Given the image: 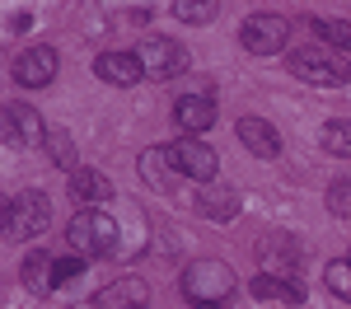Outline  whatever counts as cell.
I'll return each mask as SVG.
<instances>
[{
	"label": "cell",
	"instance_id": "6da1fadb",
	"mask_svg": "<svg viewBox=\"0 0 351 309\" xmlns=\"http://www.w3.org/2000/svg\"><path fill=\"white\" fill-rule=\"evenodd\" d=\"M66 249L75 258H112L117 253V221L108 211H75L66 225Z\"/></svg>",
	"mask_w": 351,
	"mask_h": 309
},
{
	"label": "cell",
	"instance_id": "7a4b0ae2",
	"mask_svg": "<svg viewBox=\"0 0 351 309\" xmlns=\"http://www.w3.org/2000/svg\"><path fill=\"white\" fill-rule=\"evenodd\" d=\"M230 291H234L230 262H220V258H197V262L183 267V295H188L197 309L202 305H225Z\"/></svg>",
	"mask_w": 351,
	"mask_h": 309
},
{
	"label": "cell",
	"instance_id": "3957f363",
	"mask_svg": "<svg viewBox=\"0 0 351 309\" xmlns=\"http://www.w3.org/2000/svg\"><path fill=\"white\" fill-rule=\"evenodd\" d=\"M47 225H52V201H47V193H38V188L19 193L5 206V234L10 239H38Z\"/></svg>",
	"mask_w": 351,
	"mask_h": 309
},
{
	"label": "cell",
	"instance_id": "277c9868",
	"mask_svg": "<svg viewBox=\"0 0 351 309\" xmlns=\"http://www.w3.org/2000/svg\"><path fill=\"white\" fill-rule=\"evenodd\" d=\"M239 42H243V52H253V56H276L291 42V19L286 14H271V10H258V14L243 19Z\"/></svg>",
	"mask_w": 351,
	"mask_h": 309
},
{
	"label": "cell",
	"instance_id": "5b68a950",
	"mask_svg": "<svg viewBox=\"0 0 351 309\" xmlns=\"http://www.w3.org/2000/svg\"><path fill=\"white\" fill-rule=\"evenodd\" d=\"M169 160H173V173H178V178H192V183H211L216 169H220V155L197 136L173 140V145H169Z\"/></svg>",
	"mask_w": 351,
	"mask_h": 309
},
{
	"label": "cell",
	"instance_id": "8992f818",
	"mask_svg": "<svg viewBox=\"0 0 351 309\" xmlns=\"http://www.w3.org/2000/svg\"><path fill=\"white\" fill-rule=\"evenodd\" d=\"M291 75H300L304 84H319V89H332L351 75V66H342L337 52H328V47H304L291 56Z\"/></svg>",
	"mask_w": 351,
	"mask_h": 309
},
{
	"label": "cell",
	"instance_id": "52a82bcc",
	"mask_svg": "<svg viewBox=\"0 0 351 309\" xmlns=\"http://www.w3.org/2000/svg\"><path fill=\"white\" fill-rule=\"evenodd\" d=\"M300 262H304V253H300L295 234H286V230L263 234V244H258V267H263L267 277H300Z\"/></svg>",
	"mask_w": 351,
	"mask_h": 309
},
{
	"label": "cell",
	"instance_id": "ba28073f",
	"mask_svg": "<svg viewBox=\"0 0 351 309\" xmlns=\"http://www.w3.org/2000/svg\"><path fill=\"white\" fill-rule=\"evenodd\" d=\"M136 56H141V66H145L150 80H173V75L188 71V52L173 38H150V42L136 47Z\"/></svg>",
	"mask_w": 351,
	"mask_h": 309
},
{
	"label": "cell",
	"instance_id": "9c48e42d",
	"mask_svg": "<svg viewBox=\"0 0 351 309\" xmlns=\"http://www.w3.org/2000/svg\"><path fill=\"white\" fill-rule=\"evenodd\" d=\"M10 75L24 84V89H43V84L56 80V47H24V52L14 56V66H10Z\"/></svg>",
	"mask_w": 351,
	"mask_h": 309
},
{
	"label": "cell",
	"instance_id": "30bf717a",
	"mask_svg": "<svg viewBox=\"0 0 351 309\" xmlns=\"http://www.w3.org/2000/svg\"><path fill=\"white\" fill-rule=\"evenodd\" d=\"M173 122L183 127V136L202 140V132H211V127H216V99H211V94H202V89L183 94V99L173 103Z\"/></svg>",
	"mask_w": 351,
	"mask_h": 309
},
{
	"label": "cell",
	"instance_id": "8fae6325",
	"mask_svg": "<svg viewBox=\"0 0 351 309\" xmlns=\"http://www.w3.org/2000/svg\"><path fill=\"white\" fill-rule=\"evenodd\" d=\"M94 75L108 80V84H117V89H132V84L145 80V66H141V56H136V52H99Z\"/></svg>",
	"mask_w": 351,
	"mask_h": 309
},
{
	"label": "cell",
	"instance_id": "7c38bea8",
	"mask_svg": "<svg viewBox=\"0 0 351 309\" xmlns=\"http://www.w3.org/2000/svg\"><path fill=\"white\" fill-rule=\"evenodd\" d=\"M52 127H43V117L38 108H28V103H5V136L14 140V145H43Z\"/></svg>",
	"mask_w": 351,
	"mask_h": 309
},
{
	"label": "cell",
	"instance_id": "4fadbf2b",
	"mask_svg": "<svg viewBox=\"0 0 351 309\" xmlns=\"http://www.w3.org/2000/svg\"><path fill=\"white\" fill-rule=\"evenodd\" d=\"M66 193H71V201H80V211H99V201H112V183L99 169H75Z\"/></svg>",
	"mask_w": 351,
	"mask_h": 309
},
{
	"label": "cell",
	"instance_id": "5bb4252c",
	"mask_svg": "<svg viewBox=\"0 0 351 309\" xmlns=\"http://www.w3.org/2000/svg\"><path fill=\"white\" fill-rule=\"evenodd\" d=\"M239 140L258 155V160H276L281 155V136H276V127H271L267 117H239Z\"/></svg>",
	"mask_w": 351,
	"mask_h": 309
},
{
	"label": "cell",
	"instance_id": "9a60e30c",
	"mask_svg": "<svg viewBox=\"0 0 351 309\" xmlns=\"http://www.w3.org/2000/svg\"><path fill=\"white\" fill-rule=\"evenodd\" d=\"M248 291H253L258 300H281V305H304V281H300V277H267V272H258Z\"/></svg>",
	"mask_w": 351,
	"mask_h": 309
},
{
	"label": "cell",
	"instance_id": "2e32d148",
	"mask_svg": "<svg viewBox=\"0 0 351 309\" xmlns=\"http://www.w3.org/2000/svg\"><path fill=\"white\" fill-rule=\"evenodd\" d=\"M99 305L104 309H145L150 305V286H145L141 277H122L99 295Z\"/></svg>",
	"mask_w": 351,
	"mask_h": 309
},
{
	"label": "cell",
	"instance_id": "e0dca14e",
	"mask_svg": "<svg viewBox=\"0 0 351 309\" xmlns=\"http://www.w3.org/2000/svg\"><path fill=\"white\" fill-rule=\"evenodd\" d=\"M24 286L33 291V295H47V291H56V258L52 253H28L24 258Z\"/></svg>",
	"mask_w": 351,
	"mask_h": 309
},
{
	"label": "cell",
	"instance_id": "ac0fdd59",
	"mask_svg": "<svg viewBox=\"0 0 351 309\" xmlns=\"http://www.w3.org/2000/svg\"><path fill=\"white\" fill-rule=\"evenodd\" d=\"M239 193L234 188H206V193L197 197V211L206 216V221H234L239 216Z\"/></svg>",
	"mask_w": 351,
	"mask_h": 309
},
{
	"label": "cell",
	"instance_id": "d6986e66",
	"mask_svg": "<svg viewBox=\"0 0 351 309\" xmlns=\"http://www.w3.org/2000/svg\"><path fill=\"white\" fill-rule=\"evenodd\" d=\"M141 178L145 183H155V188H173V160H169V145H150V150H141Z\"/></svg>",
	"mask_w": 351,
	"mask_h": 309
},
{
	"label": "cell",
	"instance_id": "ffe728a7",
	"mask_svg": "<svg viewBox=\"0 0 351 309\" xmlns=\"http://www.w3.org/2000/svg\"><path fill=\"white\" fill-rule=\"evenodd\" d=\"M43 150H47V155H52V164L56 169H66V173H75V140L66 136V132H61V127H52V132H47V140H43Z\"/></svg>",
	"mask_w": 351,
	"mask_h": 309
},
{
	"label": "cell",
	"instance_id": "44dd1931",
	"mask_svg": "<svg viewBox=\"0 0 351 309\" xmlns=\"http://www.w3.org/2000/svg\"><path fill=\"white\" fill-rule=\"evenodd\" d=\"M324 150H328V155H337V160H351V122H347V117L324 122Z\"/></svg>",
	"mask_w": 351,
	"mask_h": 309
},
{
	"label": "cell",
	"instance_id": "7402d4cb",
	"mask_svg": "<svg viewBox=\"0 0 351 309\" xmlns=\"http://www.w3.org/2000/svg\"><path fill=\"white\" fill-rule=\"evenodd\" d=\"M324 286L337 295V300H347V305H351V262H347V258L324 267Z\"/></svg>",
	"mask_w": 351,
	"mask_h": 309
},
{
	"label": "cell",
	"instance_id": "603a6c76",
	"mask_svg": "<svg viewBox=\"0 0 351 309\" xmlns=\"http://www.w3.org/2000/svg\"><path fill=\"white\" fill-rule=\"evenodd\" d=\"M314 33L324 38V42H332V47H342V52H351V24L347 19H314Z\"/></svg>",
	"mask_w": 351,
	"mask_h": 309
},
{
	"label": "cell",
	"instance_id": "cb8c5ba5",
	"mask_svg": "<svg viewBox=\"0 0 351 309\" xmlns=\"http://www.w3.org/2000/svg\"><path fill=\"white\" fill-rule=\"evenodd\" d=\"M173 14H178L183 24H211V19L220 14V5H216V0H202V5H188V0H178V5H173Z\"/></svg>",
	"mask_w": 351,
	"mask_h": 309
},
{
	"label": "cell",
	"instance_id": "d4e9b609",
	"mask_svg": "<svg viewBox=\"0 0 351 309\" xmlns=\"http://www.w3.org/2000/svg\"><path fill=\"white\" fill-rule=\"evenodd\" d=\"M328 211H332V216H351V178H342V183L328 188Z\"/></svg>",
	"mask_w": 351,
	"mask_h": 309
},
{
	"label": "cell",
	"instance_id": "484cf974",
	"mask_svg": "<svg viewBox=\"0 0 351 309\" xmlns=\"http://www.w3.org/2000/svg\"><path fill=\"white\" fill-rule=\"evenodd\" d=\"M84 272V258H75V253H66V258H56V286L71 277H80Z\"/></svg>",
	"mask_w": 351,
	"mask_h": 309
},
{
	"label": "cell",
	"instance_id": "4316f807",
	"mask_svg": "<svg viewBox=\"0 0 351 309\" xmlns=\"http://www.w3.org/2000/svg\"><path fill=\"white\" fill-rule=\"evenodd\" d=\"M71 309H104V305H99V300H89V305H71Z\"/></svg>",
	"mask_w": 351,
	"mask_h": 309
},
{
	"label": "cell",
	"instance_id": "83f0119b",
	"mask_svg": "<svg viewBox=\"0 0 351 309\" xmlns=\"http://www.w3.org/2000/svg\"><path fill=\"white\" fill-rule=\"evenodd\" d=\"M202 309H220V305H202Z\"/></svg>",
	"mask_w": 351,
	"mask_h": 309
},
{
	"label": "cell",
	"instance_id": "f1b7e54d",
	"mask_svg": "<svg viewBox=\"0 0 351 309\" xmlns=\"http://www.w3.org/2000/svg\"><path fill=\"white\" fill-rule=\"evenodd\" d=\"M347 262H351V253H347Z\"/></svg>",
	"mask_w": 351,
	"mask_h": 309
}]
</instances>
